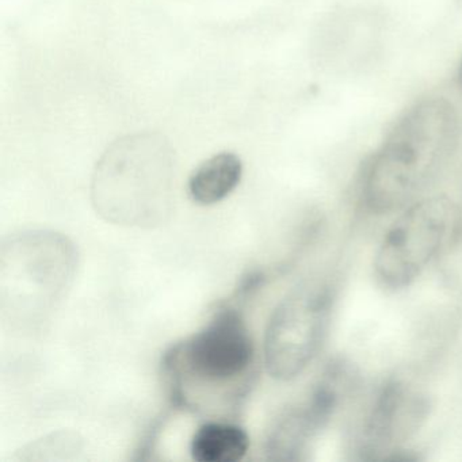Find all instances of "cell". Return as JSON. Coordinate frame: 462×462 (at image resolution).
Returning <instances> with one entry per match:
<instances>
[{
  "label": "cell",
  "mask_w": 462,
  "mask_h": 462,
  "mask_svg": "<svg viewBox=\"0 0 462 462\" xmlns=\"http://www.w3.org/2000/svg\"><path fill=\"white\" fill-rule=\"evenodd\" d=\"M250 448V438L236 424L209 421L202 424L193 439L190 453L197 462H237Z\"/></svg>",
  "instance_id": "cell-10"
},
{
  "label": "cell",
  "mask_w": 462,
  "mask_h": 462,
  "mask_svg": "<svg viewBox=\"0 0 462 462\" xmlns=\"http://www.w3.org/2000/svg\"><path fill=\"white\" fill-rule=\"evenodd\" d=\"M175 156L162 134H129L113 143L94 170L91 199L109 223L161 226L174 205Z\"/></svg>",
  "instance_id": "cell-2"
},
{
  "label": "cell",
  "mask_w": 462,
  "mask_h": 462,
  "mask_svg": "<svg viewBox=\"0 0 462 462\" xmlns=\"http://www.w3.org/2000/svg\"><path fill=\"white\" fill-rule=\"evenodd\" d=\"M459 83H461V86H462V61H461V66H459Z\"/></svg>",
  "instance_id": "cell-12"
},
{
  "label": "cell",
  "mask_w": 462,
  "mask_h": 462,
  "mask_svg": "<svg viewBox=\"0 0 462 462\" xmlns=\"http://www.w3.org/2000/svg\"><path fill=\"white\" fill-rule=\"evenodd\" d=\"M82 439L71 431L55 432L18 451L15 459L20 461H60L77 457L82 450Z\"/></svg>",
  "instance_id": "cell-11"
},
{
  "label": "cell",
  "mask_w": 462,
  "mask_h": 462,
  "mask_svg": "<svg viewBox=\"0 0 462 462\" xmlns=\"http://www.w3.org/2000/svg\"><path fill=\"white\" fill-rule=\"evenodd\" d=\"M356 374L345 361L329 362L302 402L286 408L273 424L266 440L269 458H301L316 435L326 429L343 400L356 386Z\"/></svg>",
  "instance_id": "cell-8"
},
{
  "label": "cell",
  "mask_w": 462,
  "mask_h": 462,
  "mask_svg": "<svg viewBox=\"0 0 462 462\" xmlns=\"http://www.w3.org/2000/svg\"><path fill=\"white\" fill-rule=\"evenodd\" d=\"M430 412L424 394L404 381L388 380L378 389L362 421L356 453L365 461H411L404 443L419 431Z\"/></svg>",
  "instance_id": "cell-7"
},
{
  "label": "cell",
  "mask_w": 462,
  "mask_h": 462,
  "mask_svg": "<svg viewBox=\"0 0 462 462\" xmlns=\"http://www.w3.org/2000/svg\"><path fill=\"white\" fill-rule=\"evenodd\" d=\"M458 226V207L448 197H426L408 205L378 245L373 262L378 282L391 291L408 288L439 255Z\"/></svg>",
  "instance_id": "cell-3"
},
{
  "label": "cell",
  "mask_w": 462,
  "mask_h": 462,
  "mask_svg": "<svg viewBox=\"0 0 462 462\" xmlns=\"http://www.w3.org/2000/svg\"><path fill=\"white\" fill-rule=\"evenodd\" d=\"M243 177V163L232 152H220L199 164L189 178L188 189L191 199L202 207L218 204L239 185Z\"/></svg>",
  "instance_id": "cell-9"
},
{
  "label": "cell",
  "mask_w": 462,
  "mask_h": 462,
  "mask_svg": "<svg viewBox=\"0 0 462 462\" xmlns=\"http://www.w3.org/2000/svg\"><path fill=\"white\" fill-rule=\"evenodd\" d=\"M75 256L74 245L58 234L29 232L10 240L2 250V282L12 307L31 301L34 312L56 301L71 282Z\"/></svg>",
  "instance_id": "cell-5"
},
{
  "label": "cell",
  "mask_w": 462,
  "mask_h": 462,
  "mask_svg": "<svg viewBox=\"0 0 462 462\" xmlns=\"http://www.w3.org/2000/svg\"><path fill=\"white\" fill-rule=\"evenodd\" d=\"M335 297L331 282L312 278L278 304L264 335V364L273 378L294 380L312 364L326 339Z\"/></svg>",
  "instance_id": "cell-4"
},
{
  "label": "cell",
  "mask_w": 462,
  "mask_h": 462,
  "mask_svg": "<svg viewBox=\"0 0 462 462\" xmlns=\"http://www.w3.org/2000/svg\"><path fill=\"white\" fill-rule=\"evenodd\" d=\"M174 354L171 364L180 372L197 383L224 385L247 373L255 348L245 319L236 310L226 308Z\"/></svg>",
  "instance_id": "cell-6"
},
{
  "label": "cell",
  "mask_w": 462,
  "mask_h": 462,
  "mask_svg": "<svg viewBox=\"0 0 462 462\" xmlns=\"http://www.w3.org/2000/svg\"><path fill=\"white\" fill-rule=\"evenodd\" d=\"M458 139V115L451 102H416L397 120L365 169V207L374 215H388L418 201L453 158Z\"/></svg>",
  "instance_id": "cell-1"
}]
</instances>
